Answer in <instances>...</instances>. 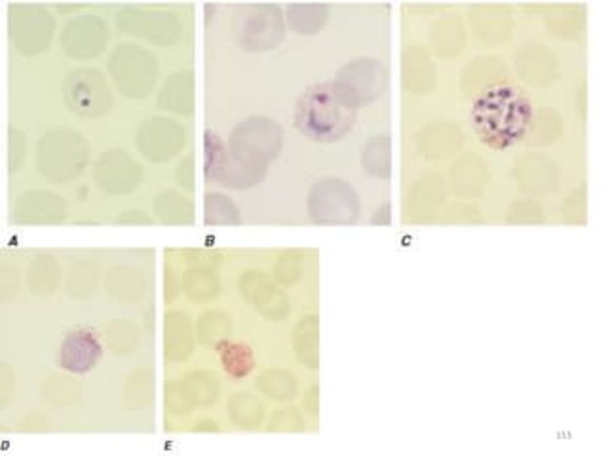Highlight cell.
<instances>
[{"mask_svg":"<svg viewBox=\"0 0 608 456\" xmlns=\"http://www.w3.org/2000/svg\"><path fill=\"white\" fill-rule=\"evenodd\" d=\"M472 122L481 141L495 149H505L533 126V107L519 90L493 86L476 101Z\"/></svg>","mask_w":608,"mask_h":456,"instance_id":"cell-1","label":"cell"},{"mask_svg":"<svg viewBox=\"0 0 608 456\" xmlns=\"http://www.w3.org/2000/svg\"><path fill=\"white\" fill-rule=\"evenodd\" d=\"M356 116L358 109L338 94L333 82L310 86L300 95L295 111L300 134L319 143L342 139L354 128Z\"/></svg>","mask_w":608,"mask_h":456,"instance_id":"cell-2","label":"cell"},{"mask_svg":"<svg viewBox=\"0 0 608 456\" xmlns=\"http://www.w3.org/2000/svg\"><path fill=\"white\" fill-rule=\"evenodd\" d=\"M286 25L279 6L274 5H246L236 14L234 35L240 48L250 52H265L276 48Z\"/></svg>","mask_w":608,"mask_h":456,"instance_id":"cell-3","label":"cell"},{"mask_svg":"<svg viewBox=\"0 0 608 456\" xmlns=\"http://www.w3.org/2000/svg\"><path fill=\"white\" fill-rule=\"evenodd\" d=\"M309 213L318 224H352L359 215L358 194L347 181H318L309 194Z\"/></svg>","mask_w":608,"mask_h":456,"instance_id":"cell-4","label":"cell"},{"mask_svg":"<svg viewBox=\"0 0 608 456\" xmlns=\"http://www.w3.org/2000/svg\"><path fill=\"white\" fill-rule=\"evenodd\" d=\"M281 147V130L265 116H253L240 122L230 137V153L250 164L265 165L276 158Z\"/></svg>","mask_w":608,"mask_h":456,"instance_id":"cell-5","label":"cell"},{"mask_svg":"<svg viewBox=\"0 0 608 456\" xmlns=\"http://www.w3.org/2000/svg\"><path fill=\"white\" fill-rule=\"evenodd\" d=\"M384 80H387V73H384L380 61L361 57L344 65L333 80V84L352 107L359 109L382 95Z\"/></svg>","mask_w":608,"mask_h":456,"instance_id":"cell-6","label":"cell"},{"mask_svg":"<svg viewBox=\"0 0 608 456\" xmlns=\"http://www.w3.org/2000/svg\"><path fill=\"white\" fill-rule=\"evenodd\" d=\"M101 342L93 331L78 329L69 333L59 348V367H64L76 375L92 371L101 358Z\"/></svg>","mask_w":608,"mask_h":456,"instance_id":"cell-7","label":"cell"},{"mask_svg":"<svg viewBox=\"0 0 608 456\" xmlns=\"http://www.w3.org/2000/svg\"><path fill=\"white\" fill-rule=\"evenodd\" d=\"M523 78L526 82H534V84H545L550 82L555 74V61L545 52L538 48V45H531L521 55L519 61H515Z\"/></svg>","mask_w":608,"mask_h":456,"instance_id":"cell-8","label":"cell"},{"mask_svg":"<svg viewBox=\"0 0 608 456\" xmlns=\"http://www.w3.org/2000/svg\"><path fill=\"white\" fill-rule=\"evenodd\" d=\"M217 352L221 356L222 367L234 379L246 377L248 372L253 369V354L251 348L243 342H232V341H221L217 342Z\"/></svg>","mask_w":608,"mask_h":456,"instance_id":"cell-9","label":"cell"},{"mask_svg":"<svg viewBox=\"0 0 608 456\" xmlns=\"http://www.w3.org/2000/svg\"><path fill=\"white\" fill-rule=\"evenodd\" d=\"M485 14H476V33L485 45H496L510 35V17L502 14V8H481Z\"/></svg>","mask_w":608,"mask_h":456,"instance_id":"cell-10","label":"cell"},{"mask_svg":"<svg viewBox=\"0 0 608 456\" xmlns=\"http://www.w3.org/2000/svg\"><path fill=\"white\" fill-rule=\"evenodd\" d=\"M289 27L299 35H314L328 22V6L293 5L288 8Z\"/></svg>","mask_w":608,"mask_h":456,"instance_id":"cell-11","label":"cell"},{"mask_svg":"<svg viewBox=\"0 0 608 456\" xmlns=\"http://www.w3.org/2000/svg\"><path fill=\"white\" fill-rule=\"evenodd\" d=\"M363 172H368L375 177H388L390 175V139L388 135H375L368 147H363L361 154Z\"/></svg>","mask_w":608,"mask_h":456,"instance_id":"cell-12","label":"cell"},{"mask_svg":"<svg viewBox=\"0 0 608 456\" xmlns=\"http://www.w3.org/2000/svg\"><path fill=\"white\" fill-rule=\"evenodd\" d=\"M529 164V168H526L525 164H519V172H525L526 177H521V184L525 186L526 191H547V189H554L555 186V170L554 165H550V162L544 160V158H526L525 160Z\"/></svg>","mask_w":608,"mask_h":456,"instance_id":"cell-13","label":"cell"},{"mask_svg":"<svg viewBox=\"0 0 608 456\" xmlns=\"http://www.w3.org/2000/svg\"><path fill=\"white\" fill-rule=\"evenodd\" d=\"M297 354L302 363L309 367H318V323L316 318H302L295 331Z\"/></svg>","mask_w":608,"mask_h":456,"instance_id":"cell-14","label":"cell"},{"mask_svg":"<svg viewBox=\"0 0 608 456\" xmlns=\"http://www.w3.org/2000/svg\"><path fill=\"white\" fill-rule=\"evenodd\" d=\"M257 388L267 393L269 398L283 401V400H291L297 392V384L293 375L289 372H281V371H269L260 377L257 382Z\"/></svg>","mask_w":608,"mask_h":456,"instance_id":"cell-15","label":"cell"},{"mask_svg":"<svg viewBox=\"0 0 608 456\" xmlns=\"http://www.w3.org/2000/svg\"><path fill=\"white\" fill-rule=\"evenodd\" d=\"M229 158V147L213 132H206V154H204V175L208 181H219L222 168Z\"/></svg>","mask_w":608,"mask_h":456,"instance_id":"cell-16","label":"cell"},{"mask_svg":"<svg viewBox=\"0 0 608 456\" xmlns=\"http://www.w3.org/2000/svg\"><path fill=\"white\" fill-rule=\"evenodd\" d=\"M240 221L236 205L227 196L210 193L206 196V223L208 224H236Z\"/></svg>","mask_w":608,"mask_h":456,"instance_id":"cell-17","label":"cell"},{"mask_svg":"<svg viewBox=\"0 0 608 456\" xmlns=\"http://www.w3.org/2000/svg\"><path fill=\"white\" fill-rule=\"evenodd\" d=\"M236 401L243 407V403H250L251 407H253V412L250 414V412H246V419H243V424H241V428H253V424H257V421H260V414H262V407H260V403H257V401H253V400H250V393H238V398H236ZM246 411H248V407H246ZM243 412V411H241Z\"/></svg>","mask_w":608,"mask_h":456,"instance_id":"cell-18","label":"cell"}]
</instances>
